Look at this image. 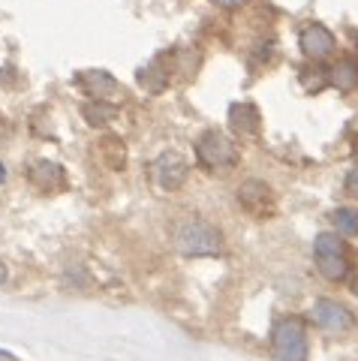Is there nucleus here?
<instances>
[{"label":"nucleus","mask_w":358,"mask_h":361,"mask_svg":"<svg viewBox=\"0 0 358 361\" xmlns=\"http://www.w3.org/2000/svg\"><path fill=\"white\" fill-rule=\"evenodd\" d=\"M172 244L181 256H220L223 253V235L214 223H208L199 214H187L172 226Z\"/></svg>","instance_id":"nucleus-1"},{"label":"nucleus","mask_w":358,"mask_h":361,"mask_svg":"<svg viewBox=\"0 0 358 361\" xmlns=\"http://www.w3.org/2000/svg\"><path fill=\"white\" fill-rule=\"evenodd\" d=\"M313 259H316V271L328 283H343L350 277V250H346V241L338 232H322L313 241Z\"/></svg>","instance_id":"nucleus-2"},{"label":"nucleus","mask_w":358,"mask_h":361,"mask_svg":"<svg viewBox=\"0 0 358 361\" xmlns=\"http://www.w3.org/2000/svg\"><path fill=\"white\" fill-rule=\"evenodd\" d=\"M196 160L208 172H229V169L238 166L241 154H238V145H235L226 133L220 130H208L199 135L196 142Z\"/></svg>","instance_id":"nucleus-3"},{"label":"nucleus","mask_w":358,"mask_h":361,"mask_svg":"<svg viewBox=\"0 0 358 361\" xmlns=\"http://www.w3.org/2000/svg\"><path fill=\"white\" fill-rule=\"evenodd\" d=\"M271 353L277 361H307V325L298 316H283L271 329Z\"/></svg>","instance_id":"nucleus-4"},{"label":"nucleus","mask_w":358,"mask_h":361,"mask_svg":"<svg viewBox=\"0 0 358 361\" xmlns=\"http://www.w3.org/2000/svg\"><path fill=\"white\" fill-rule=\"evenodd\" d=\"M310 319L316 322L322 331H331V334H343V331L355 329V316L350 313V307L340 301H331V298H319L313 304Z\"/></svg>","instance_id":"nucleus-5"},{"label":"nucleus","mask_w":358,"mask_h":361,"mask_svg":"<svg viewBox=\"0 0 358 361\" xmlns=\"http://www.w3.org/2000/svg\"><path fill=\"white\" fill-rule=\"evenodd\" d=\"M78 87L85 90L87 97L94 99V103H115L118 106V99L124 97V87H121V82L111 73L106 70H85V73H78Z\"/></svg>","instance_id":"nucleus-6"},{"label":"nucleus","mask_w":358,"mask_h":361,"mask_svg":"<svg viewBox=\"0 0 358 361\" xmlns=\"http://www.w3.org/2000/svg\"><path fill=\"white\" fill-rule=\"evenodd\" d=\"M235 196H238V205L247 214H253V217H271L274 214V193L259 178L244 180V184L235 190Z\"/></svg>","instance_id":"nucleus-7"},{"label":"nucleus","mask_w":358,"mask_h":361,"mask_svg":"<svg viewBox=\"0 0 358 361\" xmlns=\"http://www.w3.org/2000/svg\"><path fill=\"white\" fill-rule=\"evenodd\" d=\"M187 175H190V166H187V160L184 157H178V154H172V151H166V154H160L156 160L151 163V178H154V184L160 187V190H166V193H172V190H178L187 180Z\"/></svg>","instance_id":"nucleus-8"},{"label":"nucleus","mask_w":358,"mask_h":361,"mask_svg":"<svg viewBox=\"0 0 358 361\" xmlns=\"http://www.w3.org/2000/svg\"><path fill=\"white\" fill-rule=\"evenodd\" d=\"M298 49L304 51V58L313 63H322L326 58H331L338 42H334V33L326 25H307L298 33Z\"/></svg>","instance_id":"nucleus-9"},{"label":"nucleus","mask_w":358,"mask_h":361,"mask_svg":"<svg viewBox=\"0 0 358 361\" xmlns=\"http://www.w3.org/2000/svg\"><path fill=\"white\" fill-rule=\"evenodd\" d=\"M229 123L238 135H259V130H262L259 109H256L253 103H235L229 109Z\"/></svg>","instance_id":"nucleus-10"},{"label":"nucleus","mask_w":358,"mask_h":361,"mask_svg":"<svg viewBox=\"0 0 358 361\" xmlns=\"http://www.w3.org/2000/svg\"><path fill=\"white\" fill-rule=\"evenodd\" d=\"M30 184L42 190V193H54V190H63L66 187V175L58 163H37L30 169Z\"/></svg>","instance_id":"nucleus-11"},{"label":"nucleus","mask_w":358,"mask_h":361,"mask_svg":"<svg viewBox=\"0 0 358 361\" xmlns=\"http://www.w3.org/2000/svg\"><path fill=\"white\" fill-rule=\"evenodd\" d=\"M328 82L340 90V94H352L358 87V61L355 58H340L328 70Z\"/></svg>","instance_id":"nucleus-12"},{"label":"nucleus","mask_w":358,"mask_h":361,"mask_svg":"<svg viewBox=\"0 0 358 361\" xmlns=\"http://www.w3.org/2000/svg\"><path fill=\"white\" fill-rule=\"evenodd\" d=\"M139 85L148 90V94H160V90L169 85V66H166V54L154 58L148 66H142L139 73Z\"/></svg>","instance_id":"nucleus-13"},{"label":"nucleus","mask_w":358,"mask_h":361,"mask_svg":"<svg viewBox=\"0 0 358 361\" xmlns=\"http://www.w3.org/2000/svg\"><path fill=\"white\" fill-rule=\"evenodd\" d=\"M85 118H87V123L91 127H103V123H109V121H115V115H118V106L115 103H87L85 109Z\"/></svg>","instance_id":"nucleus-14"},{"label":"nucleus","mask_w":358,"mask_h":361,"mask_svg":"<svg viewBox=\"0 0 358 361\" xmlns=\"http://www.w3.org/2000/svg\"><path fill=\"white\" fill-rule=\"evenodd\" d=\"M331 223L338 235H346V238H355L358 235V211L355 208H338L331 214Z\"/></svg>","instance_id":"nucleus-15"},{"label":"nucleus","mask_w":358,"mask_h":361,"mask_svg":"<svg viewBox=\"0 0 358 361\" xmlns=\"http://www.w3.org/2000/svg\"><path fill=\"white\" fill-rule=\"evenodd\" d=\"M301 85H304L307 90H313V94H319L326 85H331L328 82V70H322V66H316V63L307 66V70L301 73Z\"/></svg>","instance_id":"nucleus-16"},{"label":"nucleus","mask_w":358,"mask_h":361,"mask_svg":"<svg viewBox=\"0 0 358 361\" xmlns=\"http://www.w3.org/2000/svg\"><path fill=\"white\" fill-rule=\"evenodd\" d=\"M343 190L350 196H355L358 199V163L350 169V172H346V180H343Z\"/></svg>","instance_id":"nucleus-17"},{"label":"nucleus","mask_w":358,"mask_h":361,"mask_svg":"<svg viewBox=\"0 0 358 361\" xmlns=\"http://www.w3.org/2000/svg\"><path fill=\"white\" fill-rule=\"evenodd\" d=\"M217 6H223V9H238V6H244L247 0H214Z\"/></svg>","instance_id":"nucleus-18"},{"label":"nucleus","mask_w":358,"mask_h":361,"mask_svg":"<svg viewBox=\"0 0 358 361\" xmlns=\"http://www.w3.org/2000/svg\"><path fill=\"white\" fill-rule=\"evenodd\" d=\"M0 283H6V265L0 262Z\"/></svg>","instance_id":"nucleus-19"},{"label":"nucleus","mask_w":358,"mask_h":361,"mask_svg":"<svg viewBox=\"0 0 358 361\" xmlns=\"http://www.w3.org/2000/svg\"><path fill=\"white\" fill-rule=\"evenodd\" d=\"M352 295H355V298H358V274H355V277H352Z\"/></svg>","instance_id":"nucleus-20"}]
</instances>
